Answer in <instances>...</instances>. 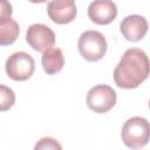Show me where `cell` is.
Returning <instances> with one entry per match:
<instances>
[{
    "mask_svg": "<svg viewBox=\"0 0 150 150\" xmlns=\"http://www.w3.org/2000/svg\"><path fill=\"white\" fill-rule=\"evenodd\" d=\"M114 81L122 89H134L149 76V59L144 50L129 48L114 69Z\"/></svg>",
    "mask_w": 150,
    "mask_h": 150,
    "instance_id": "1",
    "label": "cell"
},
{
    "mask_svg": "<svg viewBox=\"0 0 150 150\" xmlns=\"http://www.w3.org/2000/svg\"><path fill=\"white\" fill-rule=\"evenodd\" d=\"M149 122L141 116H134L127 120L122 127L121 137L125 146L132 150L145 146L149 142Z\"/></svg>",
    "mask_w": 150,
    "mask_h": 150,
    "instance_id": "2",
    "label": "cell"
},
{
    "mask_svg": "<svg viewBox=\"0 0 150 150\" xmlns=\"http://www.w3.org/2000/svg\"><path fill=\"white\" fill-rule=\"evenodd\" d=\"M77 48L84 60L96 62L103 59L107 53L108 45L102 33L97 30H86L79 38Z\"/></svg>",
    "mask_w": 150,
    "mask_h": 150,
    "instance_id": "3",
    "label": "cell"
},
{
    "mask_svg": "<svg viewBox=\"0 0 150 150\" xmlns=\"http://www.w3.org/2000/svg\"><path fill=\"white\" fill-rule=\"evenodd\" d=\"M117 101L116 91L108 84H96L89 89L86 103L90 110L97 114H105L114 108Z\"/></svg>",
    "mask_w": 150,
    "mask_h": 150,
    "instance_id": "4",
    "label": "cell"
},
{
    "mask_svg": "<svg viewBox=\"0 0 150 150\" xmlns=\"http://www.w3.org/2000/svg\"><path fill=\"white\" fill-rule=\"evenodd\" d=\"M5 69L9 79L14 81H26L34 74L35 61L33 56L26 52H15L7 57Z\"/></svg>",
    "mask_w": 150,
    "mask_h": 150,
    "instance_id": "5",
    "label": "cell"
},
{
    "mask_svg": "<svg viewBox=\"0 0 150 150\" xmlns=\"http://www.w3.org/2000/svg\"><path fill=\"white\" fill-rule=\"evenodd\" d=\"M27 43L36 52H45L55 43V34L48 26L43 23L30 25L26 32Z\"/></svg>",
    "mask_w": 150,
    "mask_h": 150,
    "instance_id": "6",
    "label": "cell"
},
{
    "mask_svg": "<svg viewBox=\"0 0 150 150\" xmlns=\"http://www.w3.org/2000/svg\"><path fill=\"white\" fill-rule=\"evenodd\" d=\"M47 14L53 22L57 25H67L76 18L77 9L73 0H55L48 2Z\"/></svg>",
    "mask_w": 150,
    "mask_h": 150,
    "instance_id": "7",
    "label": "cell"
},
{
    "mask_svg": "<svg viewBox=\"0 0 150 150\" xmlns=\"http://www.w3.org/2000/svg\"><path fill=\"white\" fill-rule=\"evenodd\" d=\"M89 19L100 26L109 25L117 16L116 4L109 0H96L90 2L88 7Z\"/></svg>",
    "mask_w": 150,
    "mask_h": 150,
    "instance_id": "8",
    "label": "cell"
},
{
    "mask_svg": "<svg viewBox=\"0 0 150 150\" xmlns=\"http://www.w3.org/2000/svg\"><path fill=\"white\" fill-rule=\"evenodd\" d=\"M120 30L125 40L137 42L145 36L148 32V21L144 16L138 14L128 15L121 21Z\"/></svg>",
    "mask_w": 150,
    "mask_h": 150,
    "instance_id": "9",
    "label": "cell"
},
{
    "mask_svg": "<svg viewBox=\"0 0 150 150\" xmlns=\"http://www.w3.org/2000/svg\"><path fill=\"white\" fill-rule=\"evenodd\" d=\"M41 62L47 75H55L62 70L64 66V56L60 48L52 47L42 53Z\"/></svg>",
    "mask_w": 150,
    "mask_h": 150,
    "instance_id": "10",
    "label": "cell"
},
{
    "mask_svg": "<svg viewBox=\"0 0 150 150\" xmlns=\"http://www.w3.org/2000/svg\"><path fill=\"white\" fill-rule=\"evenodd\" d=\"M20 34L19 23L12 18L0 20V46L13 45Z\"/></svg>",
    "mask_w": 150,
    "mask_h": 150,
    "instance_id": "11",
    "label": "cell"
},
{
    "mask_svg": "<svg viewBox=\"0 0 150 150\" xmlns=\"http://www.w3.org/2000/svg\"><path fill=\"white\" fill-rule=\"evenodd\" d=\"M15 103V94L13 89L5 84H0V111L9 110Z\"/></svg>",
    "mask_w": 150,
    "mask_h": 150,
    "instance_id": "12",
    "label": "cell"
},
{
    "mask_svg": "<svg viewBox=\"0 0 150 150\" xmlns=\"http://www.w3.org/2000/svg\"><path fill=\"white\" fill-rule=\"evenodd\" d=\"M33 150H63V149L56 138L46 136L36 141Z\"/></svg>",
    "mask_w": 150,
    "mask_h": 150,
    "instance_id": "13",
    "label": "cell"
},
{
    "mask_svg": "<svg viewBox=\"0 0 150 150\" xmlns=\"http://www.w3.org/2000/svg\"><path fill=\"white\" fill-rule=\"evenodd\" d=\"M13 8L12 5L6 0H0V20L12 18Z\"/></svg>",
    "mask_w": 150,
    "mask_h": 150,
    "instance_id": "14",
    "label": "cell"
}]
</instances>
